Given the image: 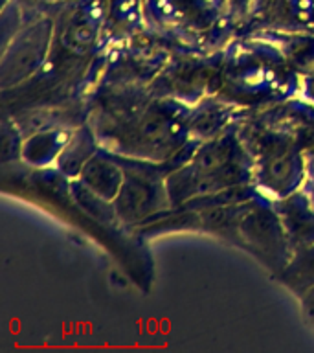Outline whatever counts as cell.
Masks as SVG:
<instances>
[{
  "instance_id": "cell-5",
  "label": "cell",
  "mask_w": 314,
  "mask_h": 353,
  "mask_svg": "<svg viewBox=\"0 0 314 353\" xmlns=\"http://www.w3.org/2000/svg\"><path fill=\"white\" fill-rule=\"evenodd\" d=\"M50 37H52V22L43 21L28 28L13 43L8 44L0 65L2 88H10L17 83L24 81L43 65L48 54Z\"/></svg>"
},
{
  "instance_id": "cell-7",
  "label": "cell",
  "mask_w": 314,
  "mask_h": 353,
  "mask_svg": "<svg viewBox=\"0 0 314 353\" xmlns=\"http://www.w3.org/2000/svg\"><path fill=\"white\" fill-rule=\"evenodd\" d=\"M79 181L92 190L94 193H98L107 201H112L118 197L121 186H123V179H125V170L121 168L118 162H114L109 157H105L103 153H96L92 159L88 160L85 168L81 170Z\"/></svg>"
},
{
  "instance_id": "cell-11",
  "label": "cell",
  "mask_w": 314,
  "mask_h": 353,
  "mask_svg": "<svg viewBox=\"0 0 314 353\" xmlns=\"http://www.w3.org/2000/svg\"><path fill=\"white\" fill-rule=\"evenodd\" d=\"M72 195L76 199V203L88 215H92L94 219L101 221V223H112V221L120 219L114 203L107 201V199H103L98 193H94L92 190H88L79 179H76L74 184H72Z\"/></svg>"
},
{
  "instance_id": "cell-15",
  "label": "cell",
  "mask_w": 314,
  "mask_h": 353,
  "mask_svg": "<svg viewBox=\"0 0 314 353\" xmlns=\"http://www.w3.org/2000/svg\"><path fill=\"white\" fill-rule=\"evenodd\" d=\"M307 160L308 162H314V143L307 149Z\"/></svg>"
},
{
  "instance_id": "cell-4",
  "label": "cell",
  "mask_w": 314,
  "mask_h": 353,
  "mask_svg": "<svg viewBox=\"0 0 314 353\" xmlns=\"http://www.w3.org/2000/svg\"><path fill=\"white\" fill-rule=\"evenodd\" d=\"M307 162L300 149L286 138L266 140L259 159V182L269 193L283 199L297 192L305 181Z\"/></svg>"
},
{
  "instance_id": "cell-13",
  "label": "cell",
  "mask_w": 314,
  "mask_h": 353,
  "mask_svg": "<svg viewBox=\"0 0 314 353\" xmlns=\"http://www.w3.org/2000/svg\"><path fill=\"white\" fill-rule=\"evenodd\" d=\"M300 298H302L303 309L307 311L308 319L314 320V283L313 285H308L305 291L300 292Z\"/></svg>"
},
{
  "instance_id": "cell-2",
  "label": "cell",
  "mask_w": 314,
  "mask_h": 353,
  "mask_svg": "<svg viewBox=\"0 0 314 353\" xmlns=\"http://www.w3.org/2000/svg\"><path fill=\"white\" fill-rule=\"evenodd\" d=\"M236 234L266 267L278 269L280 272L294 254V247L280 212L266 204L248 201L239 217Z\"/></svg>"
},
{
  "instance_id": "cell-9",
  "label": "cell",
  "mask_w": 314,
  "mask_h": 353,
  "mask_svg": "<svg viewBox=\"0 0 314 353\" xmlns=\"http://www.w3.org/2000/svg\"><path fill=\"white\" fill-rule=\"evenodd\" d=\"M96 153H98L96 138H94L92 132L88 131V127H81L76 132H72L68 142L55 160V164H57V170L65 176L77 179L85 164Z\"/></svg>"
},
{
  "instance_id": "cell-8",
  "label": "cell",
  "mask_w": 314,
  "mask_h": 353,
  "mask_svg": "<svg viewBox=\"0 0 314 353\" xmlns=\"http://www.w3.org/2000/svg\"><path fill=\"white\" fill-rule=\"evenodd\" d=\"M72 132L63 129L37 131L22 140L21 159L30 165H48L57 160Z\"/></svg>"
},
{
  "instance_id": "cell-14",
  "label": "cell",
  "mask_w": 314,
  "mask_h": 353,
  "mask_svg": "<svg viewBox=\"0 0 314 353\" xmlns=\"http://www.w3.org/2000/svg\"><path fill=\"white\" fill-rule=\"evenodd\" d=\"M305 96L314 103V76L307 77V81H305Z\"/></svg>"
},
{
  "instance_id": "cell-10",
  "label": "cell",
  "mask_w": 314,
  "mask_h": 353,
  "mask_svg": "<svg viewBox=\"0 0 314 353\" xmlns=\"http://www.w3.org/2000/svg\"><path fill=\"white\" fill-rule=\"evenodd\" d=\"M283 283L291 287L297 294L314 283V243L294 250L291 261L280 272Z\"/></svg>"
},
{
  "instance_id": "cell-6",
  "label": "cell",
  "mask_w": 314,
  "mask_h": 353,
  "mask_svg": "<svg viewBox=\"0 0 314 353\" xmlns=\"http://www.w3.org/2000/svg\"><path fill=\"white\" fill-rule=\"evenodd\" d=\"M275 208L289 232L294 250L314 243V206L303 190L280 199Z\"/></svg>"
},
{
  "instance_id": "cell-12",
  "label": "cell",
  "mask_w": 314,
  "mask_h": 353,
  "mask_svg": "<svg viewBox=\"0 0 314 353\" xmlns=\"http://www.w3.org/2000/svg\"><path fill=\"white\" fill-rule=\"evenodd\" d=\"M303 192L308 197L311 204L314 206V162H308L307 160V175H305V181H303Z\"/></svg>"
},
{
  "instance_id": "cell-3",
  "label": "cell",
  "mask_w": 314,
  "mask_h": 353,
  "mask_svg": "<svg viewBox=\"0 0 314 353\" xmlns=\"http://www.w3.org/2000/svg\"><path fill=\"white\" fill-rule=\"evenodd\" d=\"M125 179L118 197L114 199L116 212L123 223L145 221L169 206L171 199L165 179L147 168H123Z\"/></svg>"
},
{
  "instance_id": "cell-1",
  "label": "cell",
  "mask_w": 314,
  "mask_h": 353,
  "mask_svg": "<svg viewBox=\"0 0 314 353\" xmlns=\"http://www.w3.org/2000/svg\"><path fill=\"white\" fill-rule=\"evenodd\" d=\"M250 175L248 159L230 137L204 143L187 164L165 179L171 204H187L206 195L239 188Z\"/></svg>"
}]
</instances>
